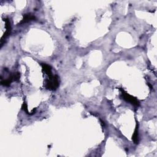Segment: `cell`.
<instances>
[{
    "instance_id": "cell-7",
    "label": "cell",
    "mask_w": 157,
    "mask_h": 157,
    "mask_svg": "<svg viewBox=\"0 0 157 157\" xmlns=\"http://www.w3.org/2000/svg\"><path fill=\"white\" fill-rule=\"evenodd\" d=\"M133 140L135 144H138L139 140H138V124H137V126L136 127V129L134 130V133L133 135Z\"/></svg>"
},
{
    "instance_id": "cell-6",
    "label": "cell",
    "mask_w": 157,
    "mask_h": 157,
    "mask_svg": "<svg viewBox=\"0 0 157 157\" xmlns=\"http://www.w3.org/2000/svg\"><path fill=\"white\" fill-rule=\"evenodd\" d=\"M41 66L43 71H44V73L49 76V77L53 76L52 73V68L50 66L45 63H41Z\"/></svg>"
},
{
    "instance_id": "cell-8",
    "label": "cell",
    "mask_w": 157,
    "mask_h": 157,
    "mask_svg": "<svg viewBox=\"0 0 157 157\" xmlns=\"http://www.w3.org/2000/svg\"><path fill=\"white\" fill-rule=\"evenodd\" d=\"M22 109L25 111V112L26 113L28 114H30V113L28 112V107H27V103H26L25 102L23 104V105H22Z\"/></svg>"
},
{
    "instance_id": "cell-4",
    "label": "cell",
    "mask_w": 157,
    "mask_h": 157,
    "mask_svg": "<svg viewBox=\"0 0 157 157\" xmlns=\"http://www.w3.org/2000/svg\"><path fill=\"white\" fill-rule=\"evenodd\" d=\"M4 22H6V31L5 32L4 35L1 38V42H2L3 41L4 39H6L9 35L11 34V22L9 21V20L8 18H6L4 19Z\"/></svg>"
},
{
    "instance_id": "cell-1",
    "label": "cell",
    "mask_w": 157,
    "mask_h": 157,
    "mask_svg": "<svg viewBox=\"0 0 157 157\" xmlns=\"http://www.w3.org/2000/svg\"><path fill=\"white\" fill-rule=\"evenodd\" d=\"M59 77L58 76H53L50 77H49V79L46 82V87L47 89L50 90H55L59 86Z\"/></svg>"
},
{
    "instance_id": "cell-5",
    "label": "cell",
    "mask_w": 157,
    "mask_h": 157,
    "mask_svg": "<svg viewBox=\"0 0 157 157\" xmlns=\"http://www.w3.org/2000/svg\"><path fill=\"white\" fill-rule=\"evenodd\" d=\"M36 17L32 15L31 14H27L23 15V18L22 20V21L20 22L19 25H22L26 23H28L29 22H31L32 21H35Z\"/></svg>"
},
{
    "instance_id": "cell-3",
    "label": "cell",
    "mask_w": 157,
    "mask_h": 157,
    "mask_svg": "<svg viewBox=\"0 0 157 157\" xmlns=\"http://www.w3.org/2000/svg\"><path fill=\"white\" fill-rule=\"evenodd\" d=\"M20 77H21V74H20L19 73H14L12 74L6 80H4V81H2L1 83V85H3V86H6V87H8V86H9L11 83L14 82V81H18Z\"/></svg>"
},
{
    "instance_id": "cell-2",
    "label": "cell",
    "mask_w": 157,
    "mask_h": 157,
    "mask_svg": "<svg viewBox=\"0 0 157 157\" xmlns=\"http://www.w3.org/2000/svg\"><path fill=\"white\" fill-rule=\"evenodd\" d=\"M120 90L122 91V95L123 98V100H125L127 102L130 103L136 106H139V101L137 100L136 98L132 95H129L128 93H127L126 91L123 90L122 88H120Z\"/></svg>"
}]
</instances>
